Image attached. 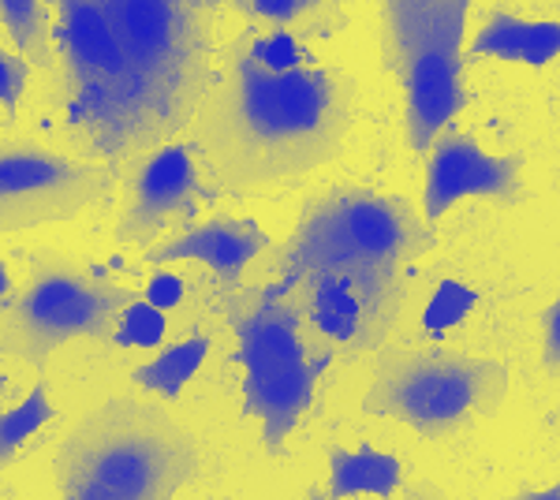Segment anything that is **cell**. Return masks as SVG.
<instances>
[{
    "label": "cell",
    "mask_w": 560,
    "mask_h": 500,
    "mask_svg": "<svg viewBox=\"0 0 560 500\" xmlns=\"http://www.w3.org/2000/svg\"><path fill=\"white\" fill-rule=\"evenodd\" d=\"M478 299H482V295H478L471 284H464V280H456V277H445L438 288H433L427 311H422V317H419L422 333L445 336L448 329L464 325L467 317H471L475 306H478Z\"/></svg>",
    "instance_id": "ffe728a7"
},
{
    "label": "cell",
    "mask_w": 560,
    "mask_h": 500,
    "mask_svg": "<svg viewBox=\"0 0 560 500\" xmlns=\"http://www.w3.org/2000/svg\"><path fill=\"white\" fill-rule=\"evenodd\" d=\"M512 500H560V489H557V486H549V489H530V493H520V497H512Z\"/></svg>",
    "instance_id": "4316f807"
},
{
    "label": "cell",
    "mask_w": 560,
    "mask_h": 500,
    "mask_svg": "<svg viewBox=\"0 0 560 500\" xmlns=\"http://www.w3.org/2000/svg\"><path fill=\"white\" fill-rule=\"evenodd\" d=\"M541 367L557 374L560 367V303H549L541 314Z\"/></svg>",
    "instance_id": "d4e9b609"
},
{
    "label": "cell",
    "mask_w": 560,
    "mask_h": 500,
    "mask_svg": "<svg viewBox=\"0 0 560 500\" xmlns=\"http://www.w3.org/2000/svg\"><path fill=\"white\" fill-rule=\"evenodd\" d=\"M206 500H229V497H206Z\"/></svg>",
    "instance_id": "f546056e"
},
{
    "label": "cell",
    "mask_w": 560,
    "mask_h": 500,
    "mask_svg": "<svg viewBox=\"0 0 560 500\" xmlns=\"http://www.w3.org/2000/svg\"><path fill=\"white\" fill-rule=\"evenodd\" d=\"M332 354H306L295 362H280V367L243 370V415L261 422V444L269 456H284L288 438L300 426L314 399V385L325 374Z\"/></svg>",
    "instance_id": "7c38bea8"
},
{
    "label": "cell",
    "mask_w": 560,
    "mask_h": 500,
    "mask_svg": "<svg viewBox=\"0 0 560 500\" xmlns=\"http://www.w3.org/2000/svg\"><path fill=\"white\" fill-rule=\"evenodd\" d=\"M0 23L20 45L26 63L52 68L57 53H52V31H49V8L42 0H0Z\"/></svg>",
    "instance_id": "ac0fdd59"
},
{
    "label": "cell",
    "mask_w": 560,
    "mask_h": 500,
    "mask_svg": "<svg viewBox=\"0 0 560 500\" xmlns=\"http://www.w3.org/2000/svg\"><path fill=\"white\" fill-rule=\"evenodd\" d=\"M464 57H497L509 63H527V68H546L560 57V23H530L512 15L509 8H493Z\"/></svg>",
    "instance_id": "4fadbf2b"
},
{
    "label": "cell",
    "mask_w": 560,
    "mask_h": 500,
    "mask_svg": "<svg viewBox=\"0 0 560 500\" xmlns=\"http://www.w3.org/2000/svg\"><path fill=\"white\" fill-rule=\"evenodd\" d=\"M306 500H325V493H322V489H318V486H314V489H311V493H306Z\"/></svg>",
    "instance_id": "f1b7e54d"
},
{
    "label": "cell",
    "mask_w": 560,
    "mask_h": 500,
    "mask_svg": "<svg viewBox=\"0 0 560 500\" xmlns=\"http://www.w3.org/2000/svg\"><path fill=\"white\" fill-rule=\"evenodd\" d=\"M385 71L404 90V139L427 153L467 105L464 42L471 0H377Z\"/></svg>",
    "instance_id": "5b68a950"
},
{
    "label": "cell",
    "mask_w": 560,
    "mask_h": 500,
    "mask_svg": "<svg viewBox=\"0 0 560 500\" xmlns=\"http://www.w3.org/2000/svg\"><path fill=\"white\" fill-rule=\"evenodd\" d=\"M135 299L131 288L71 266L60 258H34L31 284L4 311L0 322V354L45 367L49 354L68 340H108L116 317Z\"/></svg>",
    "instance_id": "52a82bcc"
},
{
    "label": "cell",
    "mask_w": 560,
    "mask_h": 500,
    "mask_svg": "<svg viewBox=\"0 0 560 500\" xmlns=\"http://www.w3.org/2000/svg\"><path fill=\"white\" fill-rule=\"evenodd\" d=\"M26 83H31V63L0 45V108L8 113V120H12L15 108H20Z\"/></svg>",
    "instance_id": "603a6c76"
},
{
    "label": "cell",
    "mask_w": 560,
    "mask_h": 500,
    "mask_svg": "<svg viewBox=\"0 0 560 500\" xmlns=\"http://www.w3.org/2000/svg\"><path fill=\"white\" fill-rule=\"evenodd\" d=\"M509 393V367L445 348H388L374 354V381L363 415L396 418L419 438L441 441L464 430L475 415H497Z\"/></svg>",
    "instance_id": "8992f818"
},
{
    "label": "cell",
    "mask_w": 560,
    "mask_h": 500,
    "mask_svg": "<svg viewBox=\"0 0 560 500\" xmlns=\"http://www.w3.org/2000/svg\"><path fill=\"white\" fill-rule=\"evenodd\" d=\"M300 292L306 295V317H311L314 329H318L325 340L340 344L351 359L359 322H363V306H359L355 284H351L348 277H337V272H322V277L306 280Z\"/></svg>",
    "instance_id": "2e32d148"
},
{
    "label": "cell",
    "mask_w": 560,
    "mask_h": 500,
    "mask_svg": "<svg viewBox=\"0 0 560 500\" xmlns=\"http://www.w3.org/2000/svg\"><path fill=\"white\" fill-rule=\"evenodd\" d=\"M404 500H445V497H441V489L433 481H415V486L404 489Z\"/></svg>",
    "instance_id": "484cf974"
},
{
    "label": "cell",
    "mask_w": 560,
    "mask_h": 500,
    "mask_svg": "<svg viewBox=\"0 0 560 500\" xmlns=\"http://www.w3.org/2000/svg\"><path fill=\"white\" fill-rule=\"evenodd\" d=\"M184 295H187V288H184V277H179V272L158 269L147 280V303L158 306V311H173V306L184 303Z\"/></svg>",
    "instance_id": "cb8c5ba5"
},
{
    "label": "cell",
    "mask_w": 560,
    "mask_h": 500,
    "mask_svg": "<svg viewBox=\"0 0 560 500\" xmlns=\"http://www.w3.org/2000/svg\"><path fill=\"white\" fill-rule=\"evenodd\" d=\"M8 288H12V280H8V266L0 261V299L8 295Z\"/></svg>",
    "instance_id": "83f0119b"
},
{
    "label": "cell",
    "mask_w": 560,
    "mask_h": 500,
    "mask_svg": "<svg viewBox=\"0 0 560 500\" xmlns=\"http://www.w3.org/2000/svg\"><path fill=\"white\" fill-rule=\"evenodd\" d=\"M210 336L206 333H191L184 336L173 348L158 351L150 362L131 370V385L142 388V393H153V396H165V399H176L179 393L187 388L198 370H202L206 354H210Z\"/></svg>",
    "instance_id": "e0dca14e"
},
{
    "label": "cell",
    "mask_w": 560,
    "mask_h": 500,
    "mask_svg": "<svg viewBox=\"0 0 560 500\" xmlns=\"http://www.w3.org/2000/svg\"><path fill=\"white\" fill-rule=\"evenodd\" d=\"M250 23L280 31L300 45L329 42L348 26L345 0H229Z\"/></svg>",
    "instance_id": "5bb4252c"
},
{
    "label": "cell",
    "mask_w": 560,
    "mask_h": 500,
    "mask_svg": "<svg viewBox=\"0 0 560 500\" xmlns=\"http://www.w3.org/2000/svg\"><path fill=\"white\" fill-rule=\"evenodd\" d=\"M247 49L250 57H255L261 68L269 71H284V68H300V63H311V49L300 45L295 38H288V34L280 31H247Z\"/></svg>",
    "instance_id": "7402d4cb"
},
{
    "label": "cell",
    "mask_w": 560,
    "mask_h": 500,
    "mask_svg": "<svg viewBox=\"0 0 560 500\" xmlns=\"http://www.w3.org/2000/svg\"><path fill=\"white\" fill-rule=\"evenodd\" d=\"M52 415L57 411H52L49 388H45L42 381L26 393L23 404H15L12 411L0 415V467H8V463L15 460V452H20L42 426L52 422Z\"/></svg>",
    "instance_id": "d6986e66"
},
{
    "label": "cell",
    "mask_w": 560,
    "mask_h": 500,
    "mask_svg": "<svg viewBox=\"0 0 560 500\" xmlns=\"http://www.w3.org/2000/svg\"><path fill=\"white\" fill-rule=\"evenodd\" d=\"M433 243V224L422 221L408 198L370 187H329L303 206L295 232L273 254L277 280H269L258 299H292L322 272L348 277L363 306L351 354L374 351L400 317L411 266Z\"/></svg>",
    "instance_id": "7a4b0ae2"
},
{
    "label": "cell",
    "mask_w": 560,
    "mask_h": 500,
    "mask_svg": "<svg viewBox=\"0 0 560 500\" xmlns=\"http://www.w3.org/2000/svg\"><path fill=\"white\" fill-rule=\"evenodd\" d=\"M351 124L355 83L345 71L314 60L269 71L240 34L221 53L213 90L187 131L217 195H243L329 165L345 150Z\"/></svg>",
    "instance_id": "6da1fadb"
},
{
    "label": "cell",
    "mask_w": 560,
    "mask_h": 500,
    "mask_svg": "<svg viewBox=\"0 0 560 500\" xmlns=\"http://www.w3.org/2000/svg\"><path fill=\"white\" fill-rule=\"evenodd\" d=\"M165 333H168V322H165V311L150 306L147 299H131L128 306L116 317V329L108 340L120 344V348H147V351H158L165 344Z\"/></svg>",
    "instance_id": "44dd1931"
},
{
    "label": "cell",
    "mask_w": 560,
    "mask_h": 500,
    "mask_svg": "<svg viewBox=\"0 0 560 500\" xmlns=\"http://www.w3.org/2000/svg\"><path fill=\"white\" fill-rule=\"evenodd\" d=\"M124 53V86L94 139L105 165L147 158L187 131L213 90L221 0H94Z\"/></svg>",
    "instance_id": "3957f363"
},
{
    "label": "cell",
    "mask_w": 560,
    "mask_h": 500,
    "mask_svg": "<svg viewBox=\"0 0 560 500\" xmlns=\"http://www.w3.org/2000/svg\"><path fill=\"white\" fill-rule=\"evenodd\" d=\"M427 190H422V221L438 224L464 198H490L497 206L527 202V158L523 153H486L467 131L448 124L430 142Z\"/></svg>",
    "instance_id": "9c48e42d"
},
{
    "label": "cell",
    "mask_w": 560,
    "mask_h": 500,
    "mask_svg": "<svg viewBox=\"0 0 560 500\" xmlns=\"http://www.w3.org/2000/svg\"><path fill=\"white\" fill-rule=\"evenodd\" d=\"M261 251H269V235L258 221L250 217H232V213H213L202 224H187L184 232L173 235L161 247H150L142 254V261L153 269L176 266V261H202L213 272L217 288H221V303L240 295V280L247 272L250 261Z\"/></svg>",
    "instance_id": "8fae6325"
},
{
    "label": "cell",
    "mask_w": 560,
    "mask_h": 500,
    "mask_svg": "<svg viewBox=\"0 0 560 500\" xmlns=\"http://www.w3.org/2000/svg\"><path fill=\"white\" fill-rule=\"evenodd\" d=\"M202 449L158 404L105 399L57 449L60 500H173L198 478Z\"/></svg>",
    "instance_id": "277c9868"
},
{
    "label": "cell",
    "mask_w": 560,
    "mask_h": 500,
    "mask_svg": "<svg viewBox=\"0 0 560 500\" xmlns=\"http://www.w3.org/2000/svg\"><path fill=\"white\" fill-rule=\"evenodd\" d=\"M206 202H217V190L198 176L191 142H165L147 153L135 176L131 202L116 221V243H150L168 224H191Z\"/></svg>",
    "instance_id": "30bf717a"
},
{
    "label": "cell",
    "mask_w": 560,
    "mask_h": 500,
    "mask_svg": "<svg viewBox=\"0 0 560 500\" xmlns=\"http://www.w3.org/2000/svg\"><path fill=\"white\" fill-rule=\"evenodd\" d=\"M404 481V463L374 444H359L355 452L329 444V486L325 500H351V497H393Z\"/></svg>",
    "instance_id": "9a60e30c"
},
{
    "label": "cell",
    "mask_w": 560,
    "mask_h": 500,
    "mask_svg": "<svg viewBox=\"0 0 560 500\" xmlns=\"http://www.w3.org/2000/svg\"><path fill=\"white\" fill-rule=\"evenodd\" d=\"M120 172L38 142H0V235L45 229L86 213L116 190Z\"/></svg>",
    "instance_id": "ba28073f"
}]
</instances>
